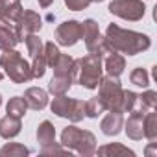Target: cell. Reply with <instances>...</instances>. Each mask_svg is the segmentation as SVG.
Segmentation results:
<instances>
[{"instance_id": "5b68a950", "label": "cell", "mask_w": 157, "mask_h": 157, "mask_svg": "<svg viewBox=\"0 0 157 157\" xmlns=\"http://www.w3.org/2000/svg\"><path fill=\"white\" fill-rule=\"evenodd\" d=\"M100 100L104 104V107L107 111L113 113H124L122 111V98H124V91L120 87V82L113 76L107 78H100Z\"/></svg>"}, {"instance_id": "f1b7e54d", "label": "cell", "mask_w": 157, "mask_h": 157, "mask_svg": "<svg viewBox=\"0 0 157 157\" xmlns=\"http://www.w3.org/2000/svg\"><path fill=\"white\" fill-rule=\"evenodd\" d=\"M135 100H137V94L131 93V91H124V98H122V111H128L131 113L133 105H135Z\"/></svg>"}, {"instance_id": "1f68e13d", "label": "cell", "mask_w": 157, "mask_h": 157, "mask_svg": "<svg viewBox=\"0 0 157 157\" xmlns=\"http://www.w3.org/2000/svg\"><path fill=\"white\" fill-rule=\"evenodd\" d=\"M91 2H104V0H91Z\"/></svg>"}, {"instance_id": "52a82bcc", "label": "cell", "mask_w": 157, "mask_h": 157, "mask_svg": "<svg viewBox=\"0 0 157 157\" xmlns=\"http://www.w3.org/2000/svg\"><path fill=\"white\" fill-rule=\"evenodd\" d=\"M21 0H0V24L11 28L19 41H24L21 30H19V17L22 13Z\"/></svg>"}, {"instance_id": "8fae6325", "label": "cell", "mask_w": 157, "mask_h": 157, "mask_svg": "<svg viewBox=\"0 0 157 157\" xmlns=\"http://www.w3.org/2000/svg\"><path fill=\"white\" fill-rule=\"evenodd\" d=\"M82 33H83L82 22H78V21H67V22H63V24L57 26L56 39L63 46H72V44H76L78 41L82 39Z\"/></svg>"}, {"instance_id": "cb8c5ba5", "label": "cell", "mask_w": 157, "mask_h": 157, "mask_svg": "<svg viewBox=\"0 0 157 157\" xmlns=\"http://www.w3.org/2000/svg\"><path fill=\"white\" fill-rule=\"evenodd\" d=\"M105 111V107H104V104H102V100L96 96V98H91L87 104H85V115L87 117H91V118H96L98 115H102Z\"/></svg>"}, {"instance_id": "d6986e66", "label": "cell", "mask_w": 157, "mask_h": 157, "mask_svg": "<svg viewBox=\"0 0 157 157\" xmlns=\"http://www.w3.org/2000/svg\"><path fill=\"white\" fill-rule=\"evenodd\" d=\"M37 139H39V142H41L43 148L54 146V142H56L54 140L56 139V129H54V126L48 120H44V122L39 124V128H37Z\"/></svg>"}, {"instance_id": "f546056e", "label": "cell", "mask_w": 157, "mask_h": 157, "mask_svg": "<svg viewBox=\"0 0 157 157\" xmlns=\"http://www.w3.org/2000/svg\"><path fill=\"white\" fill-rule=\"evenodd\" d=\"M65 4L72 11H80V10H85L91 4V0H65Z\"/></svg>"}, {"instance_id": "d4e9b609", "label": "cell", "mask_w": 157, "mask_h": 157, "mask_svg": "<svg viewBox=\"0 0 157 157\" xmlns=\"http://www.w3.org/2000/svg\"><path fill=\"white\" fill-rule=\"evenodd\" d=\"M129 80H131V83H135L139 87H148L150 85V76L144 68H135L129 76Z\"/></svg>"}, {"instance_id": "2e32d148", "label": "cell", "mask_w": 157, "mask_h": 157, "mask_svg": "<svg viewBox=\"0 0 157 157\" xmlns=\"http://www.w3.org/2000/svg\"><path fill=\"white\" fill-rule=\"evenodd\" d=\"M142 122H144V115H139V113H131L128 124H126V133L129 139L133 140H139L144 137V129H142Z\"/></svg>"}, {"instance_id": "836d02e7", "label": "cell", "mask_w": 157, "mask_h": 157, "mask_svg": "<svg viewBox=\"0 0 157 157\" xmlns=\"http://www.w3.org/2000/svg\"><path fill=\"white\" fill-rule=\"evenodd\" d=\"M0 104H2V98H0Z\"/></svg>"}, {"instance_id": "9a60e30c", "label": "cell", "mask_w": 157, "mask_h": 157, "mask_svg": "<svg viewBox=\"0 0 157 157\" xmlns=\"http://www.w3.org/2000/svg\"><path fill=\"white\" fill-rule=\"evenodd\" d=\"M122 124H124V118H122V113H109L104 120H102V131L105 133V135H109V137H113V135H118L120 133V129H122Z\"/></svg>"}, {"instance_id": "7402d4cb", "label": "cell", "mask_w": 157, "mask_h": 157, "mask_svg": "<svg viewBox=\"0 0 157 157\" xmlns=\"http://www.w3.org/2000/svg\"><path fill=\"white\" fill-rule=\"evenodd\" d=\"M72 83H74V82L67 80V78H59V76H54L52 80H50V83H48V91H50L52 94L59 96V94H65V93L70 89V85H72Z\"/></svg>"}, {"instance_id": "4316f807", "label": "cell", "mask_w": 157, "mask_h": 157, "mask_svg": "<svg viewBox=\"0 0 157 157\" xmlns=\"http://www.w3.org/2000/svg\"><path fill=\"white\" fill-rule=\"evenodd\" d=\"M59 56H61V52L57 50V46H56L54 43H46V44H44V57H46V65L54 67V65H56V61L59 59Z\"/></svg>"}, {"instance_id": "ac0fdd59", "label": "cell", "mask_w": 157, "mask_h": 157, "mask_svg": "<svg viewBox=\"0 0 157 157\" xmlns=\"http://www.w3.org/2000/svg\"><path fill=\"white\" fill-rule=\"evenodd\" d=\"M126 68V61L122 56H118V52H109L107 59H105V70L109 76L113 78H118Z\"/></svg>"}, {"instance_id": "ffe728a7", "label": "cell", "mask_w": 157, "mask_h": 157, "mask_svg": "<svg viewBox=\"0 0 157 157\" xmlns=\"http://www.w3.org/2000/svg\"><path fill=\"white\" fill-rule=\"evenodd\" d=\"M142 129H144V137L150 140L157 139V113L151 109L144 115V122H142Z\"/></svg>"}, {"instance_id": "8992f818", "label": "cell", "mask_w": 157, "mask_h": 157, "mask_svg": "<svg viewBox=\"0 0 157 157\" xmlns=\"http://www.w3.org/2000/svg\"><path fill=\"white\" fill-rule=\"evenodd\" d=\"M52 111L57 117L70 118L72 122H78L85 117V104L80 102V100H72V98H67V96L59 94L52 102Z\"/></svg>"}, {"instance_id": "3957f363", "label": "cell", "mask_w": 157, "mask_h": 157, "mask_svg": "<svg viewBox=\"0 0 157 157\" xmlns=\"http://www.w3.org/2000/svg\"><path fill=\"white\" fill-rule=\"evenodd\" d=\"M0 65L6 68L8 76L11 78L15 83H24V82L32 80V67L13 48L11 50H4L2 57H0Z\"/></svg>"}, {"instance_id": "7a4b0ae2", "label": "cell", "mask_w": 157, "mask_h": 157, "mask_svg": "<svg viewBox=\"0 0 157 157\" xmlns=\"http://www.w3.org/2000/svg\"><path fill=\"white\" fill-rule=\"evenodd\" d=\"M102 78V56L89 54L83 59H78V74L76 80L85 89H96Z\"/></svg>"}, {"instance_id": "44dd1931", "label": "cell", "mask_w": 157, "mask_h": 157, "mask_svg": "<svg viewBox=\"0 0 157 157\" xmlns=\"http://www.w3.org/2000/svg\"><path fill=\"white\" fill-rule=\"evenodd\" d=\"M17 43H19V39H17L15 32L11 28L4 26V24H0V48L2 50H11Z\"/></svg>"}, {"instance_id": "484cf974", "label": "cell", "mask_w": 157, "mask_h": 157, "mask_svg": "<svg viewBox=\"0 0 157 157\" xmlns=\"http://www.w3.org/2000/svg\"><path fill=\"white\" fill-rule=\"evenodd\" d=\"M30 153V150L28 148H24L22 144H8V146H4L2 150H0V155L2 157H13V155H28Z\"/></svg>"}, {"instance_id": "4fadbf2b", "label": "cell", "mask_w": 157, "mask_h": 157, "mask_svg": "<svg viewBox=\"0 0 157 157\" xmlns=\"http://www.w3.org/2000/svg\"><path fill=\"white\" fill-rule=\"evenodd\" d=\"M157 105V93L153 91H146L144 94H137L135 105L131 109V113H139V115H146L148 111L155 109Z\"/></svg>"}, {"instance_id": "277c9868", "label": "cell", "mask_w": 157, "mask_h": 157, "mask_svg": "<svg viewBox=\"0 0 157 157\" xmlns=\"http://www.w3.org/2000/svg\"><path fill=\"white\" fill-rule=\"evenodd\" d=\"M61 142H63V146L72 148V150H76L78 153H82V155H93L96 151L94 135L89 133V131H83V129H78L74 126H70V128H67L63 131Z\"/></svg>"}, {"instance_id": "603a6c76", "label": "cell", "mask_w": 157, "mask_h": 157, "mask_svg": "<svg viewBox=\"0 0 157 157\" xmlns=\"http://www.w3.org/2000/svg\"><path fill=\"white\" fill-rule=\"evenodd\" d=\"M26 100L24 98H21V96H15V98H11L10 100V104H8V115H11V117H15V118H22L24 115H26Z\"/></svg>"}, {"instance_id": "4dcf8cb0", "label": "cell", "mask_w": 157, "mask_h": 157, "mask_svg": "<svg viewBox=\"0 0 157 157\" xmlns=\"http://www.w3.org/2000/svg\"><path fill=\"white\" fill-rule=\"evenodd\" d=\"M52 2H54V0H39V6H41V8H48Z\"/></svg>"}, {"instance_id": "5bb4252c", "label": "cell", "mask_w": 157, "mask_h": 157, "mask_svg": "<svg viewBox=\"0 0 157 157\" xmlns=\"http://www.w3.org/2000/svg\"><path fill=\"white\" fill-rule=\"evenodd\" d=\"M24 100H26L28 107H32V109H43L48 104V94L43 89H39V87H32V89L26 91Z\"/></svg>"}, {"instance_id": "7c38bea8", "label": "cell", "mask_w": 157, "mask_h": 157, "mask_svg": "<svg viewBox=\"0 0 157 157\" xmlns=\"http://www.w3.org/2000/svg\"><path fill=\"white\" fill-rule=\"evenodd\" d=\"M41 26H43L41 17H39L35 11L26 10V11L21 13V17H19V30H21V33H22V32H24V33H37V32L41 30ZM22 37H24V35H22Z\"/></svg>"}, {"instance_id": "30bf717a", "label": "cell", "mask_w": 157, "mask_h": 157, "mask_svg": "<svg viewBox=\"0 0 157 157\" xmlns=\"http://www.w3.org/2000/svg\"><path fill=\"white\" fill-rule=\"evenodd\" d=\"M26 39V46H28V52L33 59V65H32V78H41L46 70V57H44V46L41 43L39 37H35V33H30Z\"/></svg>"}, {"instance_id": "d6a6232c", "label": "cell", "mask_w": 157, "mask_h": 157, "mask_svg": "<svg viewBox=\"0 0 157 157\" xmlns=\"http://www.w3.org/2000/svg\"><path fill=\"white\" fill-rule=\"evenodd\" d=\"M0 80H2V74H0Z\"/></svg>"}, {"instance_id": "e0dca14e", "label": "cell", "mask_w": 157, "mask_h": 157, "mask_svg": "<svg viewBox=\"0 0 157 157\" xmlns=\"http://www.w3.org/2000/svg\"><path fill=\"white\" fill-rule=\"evenodd\" d=\"M19 133H21V118H15V117L8 115L0 120V135L4 139H11Z\"/></svg>"}, {"instance_id": "83f0119b", "label": "cell", "mask_w": 157, "mask_h": 157, "mask_svg": "<svg viewBox=\"0 0 157 157\" xmlns=\"http://www.w3.org/2000/svg\"><path fill=\"white\" fill-rule=\"evenodd\" d=\"M98 153H102V155H107V153H124V155H135L131 150H128L126 146H120V144H109V146H104V148H100L98 150Z\"/></svg>"}, {"instance_id": "6da1fadb", "label": "cell", "mask_w": 157, "mask_h": 157, "mask_svg": "<svg viewBox=\"0 0 157 157\" xmlns=\"http://www.w3.org/2000/svg\"><path fill=\"white\" fill-rule=\"evenodd\" d=\"M107 52H120L128 56H135L150 48V37L144 33H137L131 30H122L117 24H109L104 37Z\"/></svg>"}, {"instance_id": "9c48e42d", "label": "cell", "mask_w": 157, "mask_h": 157, "mask_svg": "<svg viewBox=\"0 0 157 157\" xmlns=\"http://www.w3.org/2000/svg\"><path fill=\"white\" fill-rule=\"evenodd\" d=\"M82 28H83V33L82 37L85 39V46L91 54H105L107 48H105V43H104V37L100 35V28H98V22L93 21V19H87L85 22H82Z\"/></svg>"}, {"instance_id": "ba28073f", "label": "cell", "mask_w": 157, "mask_h": 157, "mask_svg": "<svg viewBox=\"0 0 157 157\" xmlns=\"http://www.w3.org/2000/svg\"><path fill=\"white\" fill-rule=\"evenodd\" d=\"M144 4L140 0H113L109 4V11L126 21H140L144 17Z\"/></svg>"}]
</instances>
